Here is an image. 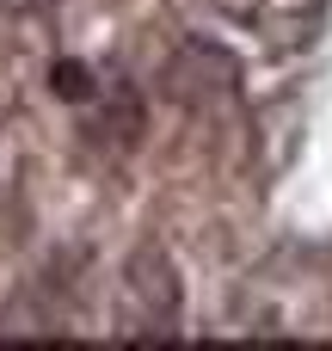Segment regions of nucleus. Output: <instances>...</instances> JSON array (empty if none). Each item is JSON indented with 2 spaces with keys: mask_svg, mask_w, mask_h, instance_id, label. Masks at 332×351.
I'll return each mask as SVG.
<instances>
[{
  "mask_svg": "<svg viewBox=\"0 0 332 351\" xmlns=\"http://www.w3.org/2000/svg\"><path fill=\"white\" fill-rule=\"evenodd\" d=\"M123 290H129V327H136L142 339H173V333L185 327V278H179V265H173L154 241H142V247L129 253Z\"/></svg>",
  "mask_w": 332,
  "mask_h": 351,
  "instance_id": "1",
  "label": "nucleus"
},
{
  "mask_svg": "<svg viewBox=\"0 0 332 351\" xmlns=\"http://www.w3.org/2000/svg\"><path fill=\"white\" fill-rule=\"evenodd\" d=\"M86 136H92L105 154H129V148L142 142V99H136V86L111 80L105 93H92V99H86Z\"/></svg>",
  "mask_w": 332,
  "mask_h": 351,
  "instance_id": "2",
  "label": "nucleus"
},
{
  "mask_svg": "<svg viewBox=\"0 0 332 351\" xmlns=\"http://www.w3.org/2000/svg\"><path fill=\"white\" fill-rule=\"evenodd\" d=\"M166 80L185 99H222V93H234V62L216 43H185V56L166 68Z\"/></svg>",
  "mask_w": 332,
  "mask_h": 351,
  "instance_id": "3",
  "label": "nucleus"
}]
</instances>
